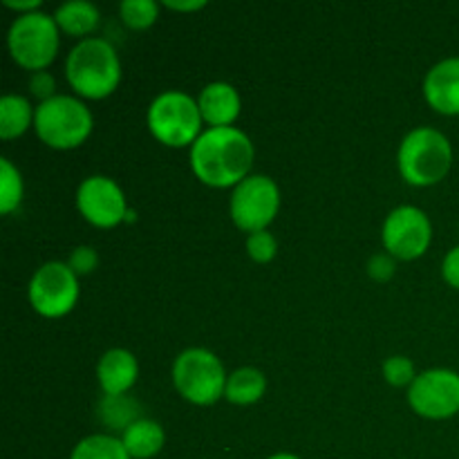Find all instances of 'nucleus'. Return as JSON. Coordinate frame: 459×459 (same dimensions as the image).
Instances as JSON below:
<instances>
[{"instance_id": "nucleus-1", "label": "nucleus", "mask_w": 459, "mask_h": 459, "mask_svg": "<svg viewBox=\"0 0 459 459\" xmlns=\"http://www.w3.org/2000/svg\"><path fill=\"white\" fill-rule=\"evenodd\" d=\"M254 157V143L240 128H209L191 146V169L206 186L236 188L251 175Z\"/></svg>"}, {"instance_id": "nucleus-2", "label": "nucleus", "mask_w": 459, "mask_h": 459, "mask_svg": "<svg viewBox=\"0 0 459 459\" xmlns=\"http://www.w3.org/2000/svg\"><path fill=\"white\" fill-rule=\"evenodd\" d=\"M65 79L83 99H103L115 92L121 81L115 45L99 36L79 40L65 58Z\"/></svg>"}, {"instance_id": "nucleus-3", "label": "nucleus", "mask_w": 459, "mask_h": 459, "mask_svg": "<svg viewBox=\"0 0 459 459\" xmlns=\"http://www.w3.org/2000/svg\"><path fill=\"white\" fill-rule=\"evenodd\" d=\"M399 173L412 186H433L448 175L453 166V146L439 130L421 126L411 130L399 143Z\"/></svg>"}, {"instance_id": "nucleus-4", "label": "nucleus", "mask_w": 459, "mask_h": 459, "mask_svg": "<svg viewBox=\"0 0 459 459\" xmlns=\"http://www.w3.org/2000/svg\"><path fill=\"white\" fill-rule=\"evenodd\" d=\"M92 126L90 108L72 94H56L36 108V134L54 151H72L81 146L92 133Z\"/></svg>"}, {"instance_id": "nucleus-5", "label": "nucleus", "mask_w": 459, "mask_h": 459, "mask_svg": "<svg viewBox=\"0 0 459 459\" xmlns=\"http://www.w3.org/2000/svg\"><path fill=\"white\" fill-rule=\"evenodd\" d=\"M146 124L157 142L170 148H182L197 142L204 119L197 99L182 90H166L148 106Z\"/></svg>"}, {"instance_id": "nucleus-6", "label": "nucleus", "mask_w": 459, "mask_h": 459, "mask_svg": "<svg viewBox=\"0 0 459 459\" xmlns=\"http://www.w3.org/2000/svg\"><path fill=\"white\" fill-rule=\"evenodd\" d=\"M61 45V30L54 16L45 12L22 13L7 31V48L13 63L34 72H43L56 58Z\"/></svg>"}, {"instance_id": "nucleus-7", "label": "nucleus", "mask_w": 459, "mask_h": 459, "mask_svg": "<svg viewBox=\"0 0 459 459\" xmlns=\"http://www.w3.org/2000/svg\"><path fill=\"white\" fill-rule=\"evenodd\" d=\"M170 377L175 390L195 406H213L222 399L229 379L222 361L206 348H188L179 352Z\"/></svg>"}, {"instance_id": "nucleus-8", "label": "nucleus", "mask_w": 459, "mask_h": 459, "mask_svg": "<svg viewBox=\"0 0 459 459\" xmlns=\"http://www.w3.org/2000/svg\"><path fill=\"white\" fill-rule=\"evenodd\" d=\"M27 296L40 316L61 318L70 314L79 300V276L67 263L49 260L34 272Z\"/></svg>"}, {"instance_id": "nucleus-9", "label": "nucleus", "mask_w": 459, "mask_h": 459, "mask_svg": "<svg viewBox=\"0 0 459 459\" xmlns=\"http://www.w3.org/2000/svg\"><path fill=\"white\" fill-rule=\"evenodd\" d=\"M229 209L238 229L247 233L264 231L281 209L278 184L267 175H249L233 188Z\"/></svg>"}, {"instance_id": "nucleus-10", "label": "nucleus", "mask_w": 459, "mask_h": 459, "mask_svg": "<svg viewBox=\"0 0 459 459\" xmlns=\"http://www.w3.org/2000/svg\"><path fill=\"white\" fill-rule=\"evenodd\" d=\"M385 254L394 260H417L433 242V224L421 209L411 204L390 211L381 231Z\"/></svg>"}, {"instance_id": "nucleus-11", "label": "nucleus", "mask_w": 459, "mask_h": 459, "mask_svg": "<svg viewBox=\"0 0 459 459\" xmlns=\"http://www.w3.org/2000/svg\"><path fill=\"white\" fill-rule=\"evenodd\" d=\"M408 403L424 420H451L459 412V375L448 368H433L412 381Z\"/></svg>"}, {"instance_id": "nucleus-12", "label": "nucleus", "mask_w": 459, "mask_h": 459, "mask_svg": "<svg viewBox=\"0 0 459 459\" xmlns=\"http://www.w3.org/2000/svg\"><path fill=\"white\" fill-rule=\"evenodd\" d=\"M76 209L99 229H112L128 215V204L119 184L106 175H90L79 184Z\"/></svg>"}, {"instance_id": "nucleus-13", "label": "nucleus", "mask_w": 459, "mask_h": 459, "mask_svg": "<svg viewBox=\"0 0 459 459\" xmlns=\"http://www.w3.org/2000/svg\"><path fill=\"white\" fill-rule=\"evenodd\" d=\"M424 99L439 115H459V56L444 58L430 67L424 79Z\"/></svg>"}, {"instance_id": "nucleus-14", "label": "nucleus", "mask_w": 459, "mask_h": 459, "mask_svg": "<svg viewBox=\"0 0 459 459\" xmlns=\"http://www.w3.org/2000/svg\"><path fill=\"white\" fill-rule=\"evenodd\" d=\"M197 103H200L202 119L211 128H229L240 117L242 110L240 94L227 81H213V83L204 85L200 97H197Z\"/></svg>"}, {"instance_id": "nucleus-15", "label": "nucleus", "mask_w": 459, "mask_h": 459, "mask_svg": "<svg viewBox=\"0 0 459 459\" xmlns=\"http://www.w3.org/2000/svg\"><path fill=\"white\" fill-rule=\"evenodd\" d=\"M97 377L103 394H126L137 384L139 363L128 350L112 348L99 359Z\"/></svg>"}, {"instance_id": "nucleus-16", "label": "nucleus", "mask_w": 459, "mask_h": 459, "mask_svg": "<svg viewBox=\"0 0 459 459\" xmlns=\"http://www.w3.org/2000/svg\"><path fill=\"white\" fill-rule=\"evenodd\" d=\"M54 21H56L58 30L83 40L90 39L88 34L97 30L101 13H99L97 4L88 3V0H67L54 12Z\"/></svg>"}, {"instance_id": "nucleus-17", "label": "nucleus", "mask_w": 459, "mask_h": 459, "mask_svg": "<svg viewBox=\"0 0 459 459\" xmlns=\"http://www.w3.org/2000/svg\"><path fill=\"white\" fill-rule=\"evenodd\" d=\"M121 442H124L126 451L133 459H151L164 448L166 433L155 420L142 417L126 433H121Z\"/></svg>"}, {"instance_id": "nucleus-18", "label": "nucleus", "mask_w": 459, "mask_h": 459, "mask_svg": "<svg viewBox=\"0 0 459 459\" xmlns=\"http://www.w3.org/2000/svg\"><path fill=\"white\" fill-rule=\"evenodd\" d=\"M99 421H101L106 429L110 430H126L134 424V421L142 420V406L134 397L126 394H103L101 402L97 406Z\"/></svg>"}, {"instance_id": "nucleus-19", "label": "nucleus", "mask_w": 459, "mask_h": 459, "mask_svg": "<svg viewBox=\"0 0 459 459\" xmlns=\"http://www.w3.org/2000/svg\"><path fill=\"white\" fill-rule=\"evenodd\" d=\"M264 390H267V377L258 368H238L229 375L224 399L236 406H251L263 399Z\"/></svg>"}, {"instance_id": "nucleus-20", "label": "nucleus", "mask_w": 459, "mask_h": 459, "mask_svg": "<svg viewBox=\"0 0 459 459\" xmlns=\"http://www.w3.org/2000/svg\"><path fill=\"white\" fill-rule=\"evenodd\" d=\"M36 110L21 94H4L0 99V137L16 139L34 126Z\"/></svg>"}, {"instance_id": "nucleus-21", "label": "nucleus", "mask_w": 459, "mask_h": 459, "mask_svg": "<svg viewBox=\"0 0 459 459\" xmlns=\"http://www.w3.org/2000/svg\"><path fill=\"white\" fill-rule=\"evenodd\" d=\"M70 459H133L126 451L121 437L115 435H90L72 451Z\"/></svg>"}, {"instance_id": "nucleus-22", "label": "nucleus", "mask_w": 459, "mask_h": 459, "mask_svg": "<svg viewBox=\"0 0 459 459\" xmlns=\"http://www.w3.org/2000/svg\"><path fill=\"white\" fill-rule=\"evenodd\" d=\"M25 195V184L22 175L7 157L0 160V213L9 215L21 206Z\"/></svg>"}, {"instance_id": "nucleus-23", "label": "nucleus", "mask_w": 459, "mask_h": 459, "mask_svg": "<svg viewBox=\"0 0 459 459\" xmlns=\"http://www.w3.org/2000/svg\"><path fill=\"white\" fill-rule=\"evenodd\" d=\"M119 16L130 30H148L160 16V4L155 0H124Z\"/></svg>"}, {"instance_id": "nucleus-24", "label": "nucleus", "mask_w": 459, "mask_h": 459, "mask_svg": "<svg viewBox=\"0 0 459 459\" xmlns=\"http://www.w3.org/2000/svg\"><path fill=\"white\" fill-rule=\"evenodd\" d=\"M384 377L390 385H394V388H403V385L411 388L412 381L417 379V372L411 359L402 357V354H394V357L385 359Z\"/></svg>"}, {"instance_id": "nucleus-25", "label": "nucleus", "mask_w": 459, "mask_h": 459, "mask_svg": "<svg viewBox=\"0 0 459 459\" xmlns=\"http://www.w3.org/2000/svg\"><path fill=\"white\" fill-rule=\"evenodd\" d=\"M247 254H249L251 260H255V263L260 264L272 263L278 254L276 238H273L267 229H264V231L249 233V238H247Z\"/></svg>"}, {"instance_id": "nucleus-26", "label": "nucleus", "mask_w": 459, "mask_h": 459, "mask_svg": "<svg viewBox=\"0 0 459 459\" xmlns=\"http://www.w3.org/2000/svg\"><path fill=\"white\" fill-rule=\"evenodd\" d=\"M67 264H70V269L76 273V276H88V273H92L94 269L99 267L97 249L90 245L76 247V249H72Z\"/></svg>"}, {"instance_id": "nucleus-27", "label": "nucleus", "mask_w": 459, "mask_h": 459, "mask_svg": "<svg viewBox=\"0 0 459 459\" xmlns=\"http://www.w3.org/2000/svg\"><path fill=\"white\" fill-rule=\"evenodd\" d=\"M397 272V263L390 254H375L368 260V276L377 282H385Z\"/></svg>"}, {"instance_id": "nucleus-28", "label": "nucleus", "mask_w": 459, "mask_h": 459, "mask_svg": "<svg viewBox=\"0 0 459 459\" xmlns=\"http://www.w3.org/2000/svg\"><path fill=\"white\" fill-rule=\"evenodd\" d=\"M30 92L36 99H40V103L48 101V99L56 97V79H54L49 72H34L30 76Z\"/></svg>"}, {"instance_id": "nucleus-29", "label": "nucleus", "mask_w": 459, "mask_h": 459, "mask_svg": "<svg viewBox=\"0 0 459 459\" xmlns=\"http://www.w3.org/2000/svg\"><path fill=\"white\" fill-rule=\"evenodd\" d=\"M442 276L451 287L459 290V245L453 247L442 263Z\"/></svg>"}, {"instance_id": "nucleus-30", "label": "nucleus", "mask_w": 459, "mask_h": 459, "mask_svg": "<svg viewBox=\"0 0 459 459\" xmlns=\"http://www.w3.org/2000/svg\"><path fill=\"white\" fill-rule=\"evenodd\" d=\"M164 7L173 9V12H200L206 7V0H164Z\"/></svg>"}, {"instance_id": "nucleus-31", "label": "nucleus", "mask_w": 459, "mask_h": 459, "mask_svg": "<svg viewBox=\"0 0 459 459\" xmlns=\"http://www.w3.org/2000/svg\"><path fill=\"white\" fill-rule=\"evenodd\" d=\"M3 3H4V7L16 9L18 16H22V13L39 12L40 9V0H3Z\"/></svg>"}, {"instance_id": "nucleus-32", "label": "nucleus", "mask_w": 459, "mask_h": 459, "mask_svg": "<svg viewBox=\"0 0 459 459\" xmlns=\"http://www.w3.org/2000/svg\"><path fill=\"white\" fill-rule=\"evenodd\" d=\"M267 459H300L299 455H291V453H276V455L267 457Z\"/></svg>"}]
</instances>
